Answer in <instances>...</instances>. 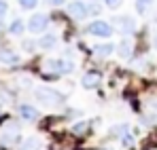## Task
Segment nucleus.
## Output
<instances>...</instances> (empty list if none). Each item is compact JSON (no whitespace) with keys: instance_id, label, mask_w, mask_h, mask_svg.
Returning a JSON list of instances; mask_svg holds the SVG:
<instances>
[{"instance_id":"20","label":"nucleus","mask_w":157,"mask_h":150,"mask_svg":"<svg viewBox=\"0 0 157 150\" xmlns=\"http://www.w3.org/2000/svg\"><path fill=\"white\" fill-rule=\"evenodd\" d=\"M151 106H153V110H157V100H153V101H151Z\"/></svg>"},{"instance_id":"6","label":"nucleus","mask_w":157,"mask_h":150,"mask_svg":"<svg viewBox=\"0 0 157 150\" xmlns=\"http://www.w3.org/2000/svg\"><path fill=\"white\" fill-rule=\"evenodd\" d=\"M19 114H21L26 121H36V119H38V110H36L34 106H28V104L19 106Z\"/></svg>"},{"instance_id":"10","label":"nucleus","mask_w":157,"mask_h":150,"mask_svg":"<svg viewBox=\"0 0 157 150\" xmlns=\"http://www.w3.org/2000/svg\"><path fill=\"white\" fill-rule=\"evenodd\" d=\"M94 51H96V55L106 57V55H110V53L115 51V47H113L110 42H106V45H96V47H94Z\"/></svg>"},{"instance_id":"3","label":"nucleus","mask_w":157,"mask_h":150,"mask_svg":"<svg viewBox=\"0 0 157 150\" xmlns=\"http://www.w3.org/2000/svg\"><path fill=\"white\" fill-rule=\"evenodd\" d=\"M68 15L72 19H77V21H83V19H87L89 9H87V4L83 0H72V2H68Z\"/></svg>"},{"instance_id":"19","label":"nucleus","mask_w":157,"mask_h":150,"mask_svg":"<svg viewBox=\"0 0 157 150\" xmlns=\"http://www.w3.org/2000/svg\"><path fill=\"white\" fill-rule=\"evenodd\" d=\"M6 11H9V4H6L4 0H0V17H2V15H4Z\"/></svg>"},{"instance_id":"2","label":"nucleus","mask_w":157,"mask_h":150,"mask_svg":"<svg viewBox=\"0 0 157 150\" xmlns=\"http://www.w3.org/2000/svg\"><path fill=\"white\" fill-rule=\"evenodd\" d=\"M87 32L91 36H98V38H108V36H113V25L102 21V19H96L87 25Z\"/></svg>"},{"instance_id":"12","label":"nucleus","mask_w":157,"mask_h":150,"mask_svg":"<svg viewBox=\"0 0 157 150\" xmlns=\"http://www.w3.org/2000/svg\"><path fill=\"white\" fill-rule=\"evenodd\" d=\"M55 42H57V38H55L53 34H47V36H43V38L38 40V47H43V49H51V47H55Z\"/></svg>"},{"instance_id":"8","label":"nucleus","mask_w":157,"mask_h":150,"mask_svg":"<svg viewBox=\"0 0 157 150\" xmlns=\"http://www.w3.org/2000/svg\"><path fill=\"white\" fill-rule=\"evenodd\" d=\"M0 61L2 64H17L19 61V55L13 53V51H9V49H2L0 51Z\"/></svg>"},{"instance_id":"15","label":"nucleus","mask_w":157,"mask_h":150,"mask_svg":"<svg viewBox=\"0 0 157 150\" xmlns=\"http://www.w3.org/2000/svg\"><path fill=\"white\" fill-rule=\"evenodd\" d=\"M38 4V0H19V6L21 9H34Z\"/></svg>"},{"instance_id":"7","label":"nucleus","mask_w":157,"mask_h":150,"mask_svg":"<svg viewBox=\"0 0 157 150\" xmlns=\"http://www.w3.org/2000/svg\"><path fill=\"white\" fill-rule=\"evenodd\" d=\"M115 25L123 32H134V27H136L134 19H130V17H115Z\"/></svg>"},{"instance_id":"16","label":"nucleus","mask_w":157,"mask_h":150,"mask_svg":"<svg viewBox=\"0 0 157 150\" xmlns=\"http://www.w3.org/2000/svg\"><path fill=\"white\" fill-rule=\"evenodd\" d=\"M87 121H83V123H78V125L72 127V133H83V131H87Z\"/></svg>"},{"instance_id":"11","label":"nucleus","mask_w":157,"mask_h":150,"mask_svg":"<svg viewBox=\"0 0 157 150\" xmlns=\"http://www.w3.org/2000/svg\"><path fill=\"white\" fill-rule=\"evenodd\" d=\"M24 30H26V25H24L21 19H15V21L11 24V27H9V32H11L13 36H21V34H24Z\"/></svg>"},{"instance_id":"9","label":"nucleus","mask_w":157,"mask_h":150,"mask_svg":"<svg viewBox=\"0 0 157 150\" xmlns=\"http://www.w3.org/2000/svg\"><path fill=\"white\" fill-rule=\"evenodd\" d=\"M49 66H51V68H55V72H59V74L72 72V64H66V61H59V59H55V61H49Z\"/></svg>"},{"instance_id":"21","label":"nucleus","mask_w":157,"mask_h":150,"mask_svg":"<svg viewBox=\"0 0 157 150\" xmlns=\"http://www.w3.org/2000/svg\"><path fill=\"white\" fill-rule=\"evenodd\" d=\"M0 30H2V24H0Z\"/></svg>"},{"instance_id":"17","label":"nucleus","mask_w":157,"mask_h":150,"mask_svg":"<svg viewBox=\"0 0 157 150\" xmlns=\"http://www.w3.org/2000/svg\"><path fill=\"white\" fill-rule=\"evenodd\" d=\"M121 2H123V0H104V4L108 6V9H117Z\"/></svg>"},{"instance_id":"1","label":"nucleus","mask_w":157,"mask_h":150,"mask_svg":"<svg viewBox=\"0 0 157 150\" xmlns=\"http://www.w3.org/2000/svg\"><path fill=\"white\" fill-rule=\"evenodd\" d=\"M34 97L40 104H47V106H59V104H64V95L57 93V91H53V89H49V87H38L34 91Z\"/></svg>"},{"instance_id":"13","label":"nucleus","mask_w":157,"mask_h":150,"mask_svg":"<svg viewBox=\"0 0 157 150\" xmlns=\"http://www.w3.org/2000/svg\"><path fill=\"white\" fill-rule=\"evenodd\" d=\"M119 55H123V57H130V53H132V40L130 38H123L121 40V45H119Z\"/></svg>"},{"instance_id":"5","label":"nucleus","mask_w":157,"mask_h":150,"mask_svg":"<svg viewBox=\"0 0 157 150\" xmlns=\"http://www.w3.org/2000/svg\"><path fill=\"white\" fill-rule=\"evenodd\" d=\"M100 82H102V74L100 72H87L83 76V87L85 89H96V87H100Z\"/></svg>"},{"instance_id":"18","label":"nucleus","mask_w":157,"mask_h":150,"mask_svg":"<svg viewBox=\"0 0 157 150\" xmlns=\"http://www.w3.org/2000/svg\"><path fill=\"white\" fill-rule=\"evenodd\" d=\"M45 4H49V6H62L66 0H43Z\"/></svg>"},{"instance_id":"4","label":"nucleus","mask_w":157,"mask_h":150,"mask_svg":"<svg viewBox=\"0 0 157 150\" xmlns=\"http://www.w3.org/2000/svg\"><path fill=\"white\" fill-rule=\"evenodd\" d=\"M47 25H49V17L43 15V13H36V15L30 17V21H28V30H30L32 34H38V32H45Z\"/></svg>"},{"instance_id":"14","label":"nucleus","mask_w":157,"mask_h":150,"mask_svg":"<svg viewBox=\"0 0 157 150\" xmlns=\"http://www.w3.org/2000/svg\"><path fill=\"white\" fill-rule=\"evenodd\" d=\"M153 2H155V0H136V11H138L140 15H144Z\"/></svg>"}]
</instances>
